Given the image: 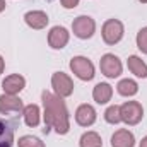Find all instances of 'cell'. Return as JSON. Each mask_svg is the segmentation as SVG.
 <instances>
[{
  "instance_id": "cell-21",
  "label": "cell",
  "mask_w": 147,
  "mask_h": 147,
  "mask_svg": "<svg viewBox=\"0 0 147 147\" xmlns=\"http://www.w3.org/2000/svg\"><path fill=\"white\" fill-rule=\"evenodd\" d=\"M105 120L111 123V125H118L120 121H121V116H120V106H116V105H113L110 106L108 110L105 111Z\"/></svg>"
},
{
  "instance_id": "cell-11",
  "label": "cell",
  "mask_w": 147,
  "mask_h": 147,
  "mask_svg": "<svg viewBox=\"0 0 147 147\" xmlns=\"http://www.w3.org/2000/svg\"><path fill=\"white\" fill-rule=\"evenodd\" d=\"M24 87H26V79L19 74H10L2 80V89L7 94H16L17 96Z\"/></svg>"
},
{
  "instance_id": "cell-24",
  "label": "cell",
  "mask_w": 147,
  "mask_h": 147,
  "mask_svg": "<svg viewBox=\"0 0 147 147\" xmlns=\"http://www.w3.org/2000/svg\"><path fill=\"white\" fill-rule=\"evenodd\" d=\"M5 70V62H3V58H2V55H0V74Z\"/></svg>"
},
{
  "instance_id": "cell-1",
  "label": "cell",
  "mask_w": 147,
  "mask_h": 147,
  "mask_svg": "<svg viewBox=\"0 0 147 147\" xmlns=\"http://www.w3.org/2000/svg\"><path fill=\"white\" fill-rule=\"evenodd\" d=\"M41 101H43V108H45V134L50 132V128H55V132L58 135H65L70 130V115L67 110V105L63 101V98L50 92V91H43L41 92Z\"/></svg>"
},
{
  "instance_id": "cell-27",
  "label": "cell",
  "mask_w": 147,
  "mask_h": 147,
  "mask_svg": "<svg viewBox=\"0 0 147 147\" xmlns=\"http://www.w3.org/2000/svg\"><path fill=\"white\" fill-rule=\"evenodd\" d=\"M139 2H140V3H147V0H139Z\"/></svg>"
},
{
  "instance_id": "cell-4",
  "label": "cell",
  "mask_w": 147,
  "mask_h": 147,
  "mask_svg": "<svg viewBox=\"0 0 147 147\" xmlns=\"http://www.w3.org/2000/svg\"><path fill=\"white\" fill-rule=\"evenodd\" d=\"M72 31L79 39H89L96 33V22L89 16H79L72 22Z\"/></svg>"
},
{
  "instance_id": "cell-14",
  "label": "cell",
  "mask_w": 147,
  "mask_h": 147,
  "mask_svg": "<svg viewBox=\"0 0 147 147\" xmlns=\"http://www.w3.org/2000/svg\"><path fill=\"white\" fill-rule=\"evenodd\" d=\"M134 146H135V137L127 128H120L111 135V147H134Z\"/></svg>"
},
{
  "instance_id": "cell-7",
  "label": "cell",
  "mask_w": 147,
  "mask_h": 147,
  "mask_svg": "<svg viewBox=\"0 0 147 147\" xmlns=\"http://www.w3.org/2000/svg\"><path fill=\"white\" fill-rule=\"evenodd\" d=\"M51 87L57 96L60 98H69L74 92V80L63 72H55L51 75Z\"/></svg>"
},
{
  "instance_id": "cell-18",
  "label": "cell",
  "mask_w": 147,
  "mask_h": 147,
  "mask_svg": "<svg viewBox=\"0 0 147 147\" xmlns=\"http://www.w3.org/2000/svg\"><path fill=\"white\" fill-rule=\"evenodd\" d=\"M41 113H39V106L38 105H28V106H24V111H22V116H24V123L28 125V127H31V128H34L39 125V116Z\"/></svg>"
},
{
  "instance_id": "cell-6",
  "label": "cell",
  "mask_w": 147,
  "mask_h": 147,
  "mask_svg": "<svg viewBox=\"0 0 147 147\" xmlns=\"http://www.w3.org/2000/svg\"><path fill=\"white\" fill-rule=\"evenodd\" d=\"M99 69H101V74L106 75L108 79H116L121 75V70H123V65H121V60L113 55V53H106L101 57L99 60Z\"/></svg>"
},
{
  "instance_id": "cell-12",
  "label": "cell",
  "mask_w": 147,
  "mask_h": 147,
  "mask_svg": "<svg viewBox=\"0 0 147 147\" xmlns=\"http://www.w3.org/2000/svg\"><path fill=\"white\" fill-rule=\"evenodd\" d=\"M96 118H98V113H96V110L91 105H80L75 110V121L80 127H91V125H94Z\"/></svg>"
},
{
  "instance_id": "cell-5",
  "label": "cell",
  "mask_w": 147,
  "mask_h": 147,
  "mask_svg": "<svg viewBox=\"0 0 147 147\" xmlns=\"http://www.w3.org/2000/svg\"><path fill=\"white\" fill-rule=\"evenodd\" d=\"M70 70L80 80H92L94 79V65L86 57H74L70 60Z\"/></svg>"
},
{
  "instance_id": "cell-20",
  "label": "cell",
  "mask_w": 147,
  "mask_h": 147,
  "mask_svg": "<svg viewBox=\"0 0 147 147\" xmlns=\"http://www.w3.org/2000/svg\"><path fill=\"white\" fill-rule=\"evenodd\" d=\"M17 146L19 147H45V142L41 139L34 137V135H22L17 140Z\"/></svg>"
},
{
  "instance_id": "cell-9",
  "label": "cell",
  "mask_w": 147,
  "mask_h": 147,
  "mask_svg": "<svg viewBox=\"0 0 147 147\" xmlns=\"http://www.w3.org/2000/svg\"><path fill=\"white\" fill-rule=\"evenodd\" d=\"M70 39V33L63 28V26H55L50 29L48 33V45L53 48V50H62L67 46Z\"/></svg>"
},
{
  "instance_id": "cell-15",
  "label": "cell",
  "mask_w": 147,
  "mask_h": 147,
  "mask_svg": "<svg viewBox=\"0 0 147 147\" xmlns=\"http://www.w3.org/2000/svg\"><path fill=\"white\" fill-rule=\"evenodd\" d=\"M111 96H113V87L108 82H99L92 89V98L98 105H106L108 101H111Z\"/></svg>"
},
{
  "instance_id": "cell-17",
  "label": "cell",
  "mask_w": 147,
  "mask_h": 147,
  "mask_svg": "<svg viewBox=\"0 0 147 147\" xmlns=\"http://www.w3.org/2000/svg\"><path fill=\"white\" fill-rule=\"evenodd\" d=\"M116 91L120 96H125V98H132L139 92V84L132 79H121L118 84H116Z\"/></svg>"
},
{
  "instance_id": "cell-3",
  "label": "cell",
  "mask_w": 147,
  "mask_h": 147,
  "mask_svg": "<svg viewBox=\"0 0 147 147\" xmlns=\"http://www.w3.org/2000/svg\"><path fill=\"white\" fill-rule=\"evenodd\" d=\"M120 116L121 121L127 125H137L144 118V108L139 101H127L120 106Z\"/></svg>"
},
{
  "instance_id": "cell-13",
  "label": "cell",
  "mask_w": 147,
  "mask_h": 147,
  "mask_svg": "<svg viewBox=\"0 0 147 147\" xmlns=\"http://www.w3.org/2000/svg\"><path fill=\"white\" fill-rule=\"evenodd\" d=\"M24 21L33 29H45L48 26V22H50L46 12H43V10H29V12H26Z\"/></svg>"
},
{
  "instance_id": "cell-10",
  "label": "cell",
  "mask_w": 147,
  "mask_h": 147,
  "mask_svg": "<svg viewBox=\"0 0 147 147\" xmlns=\"http://www.w3.org/2000/svg\"><path fill=\"white\" fill-rule=\"evenodd\" d=\"M17 128V121H10L5 118H0V147L14 146V134Z\"/></svg>"
},
{
  "instance_id": "cell-23",
  "label": "cell",
  "mask_w": 147,
  "mask_h": 147,
  "mask_svg": "<svg viewBox=\"0 0 147 147\" xmlns=\"http://www.w3.org/2000/svg\"><path fill=\"white\" fill-rule=\"evenodd\" d=\"M65 9H75L79 5V0H60Z\"/></svg>"
},
{
  "instance_id": "cell-8",
  "label": "cell",
  "mask_w": 147,
  "mask_h": 147,
  "mask_svg": "<svg viewBox=\"0 0 147 147\" xmlns=\"http://www.w3.org/2000/svg\"><path fill=\"white\" fill-rule=\"evenodd\" d=\"M24 105L21 101V98H17L16 94H7L3 92L0 96V115H9V113H22Z\"/></svg>"
},
{
  "instance_id": "cell-22",
  "label": "cell",
  "mask_w": 147,
  "mask_h": 147,
  "mask_svg": "<svg viewBox=\"0 0 147 147\" xmlns=\"http://www.w3.org/2000/svg\"><path fill=\"white\" fill-rule=\"evenodd\" d=\"M137 48L147 55V26L137 33Z\"/></svg>"
},
{
  "instance_id": "cell-26",
  "label": "cell",
  "mask_w": 147,
  "mask_h": 147,
  "mask_svg": "<svg viewBox=\"0 0 147 147\" xmlns=\"http://www.w3.org/2000/svg\"><path fill=\"white\" fill-rule=\"evenodd\" d=\"M139 147H147V135L142 139V142H140V146H139Z\"/></svg>"
},
{
  "instance_id": "cell-2",
  "label": "cell",
  "mask_w": 147,
  "mask_h": 147,
  "mask_svg": "<svg viewBox=\"0 0 147 147\" xmlns=\"http://www.w3.org/2000/svg\"><path fill=\"white\" fill-rule=\"evenodd\" d=\"M123 33H125V28H123V22L118 21V19H108L105 24H103V29H101V36H103V41L106 45H116L121 41L123 38Z\"/></svg>"
},
{
  "instance_id": "cell-25",
  "label": "cell",
  "mask_w": 147,
  "mask_h": 147,
  "mask_svg": "<svg viewBox=\"0 0 147 147\" xmlns=\"http://www.w3.org/2000/svg\"><path fill=\"white\" fill-rule=\"evenodd\" d=\"M5 5H7V3H5V0H0V12H3V10H5Z\"/></svg>"
},
{
  "instance_id": "cell-16",
  "label": "cell",
  "mask_w": 147,
  "mask_h": 147,
  "mask_svg": "<svg viewBox=\"0 0 147 147\" xmlns=\"http://www.w3.org/2000/svg\"><path fill=\"white\" fill-rule=\"evenodd\" d=\"M127 65H128V70L134 74L135 77H139V79H146L147 77V63L140 57H137V55L128 57Z\"/></svg>"
},
{
  "instance_id": "cell-19",
  "label": "cell",
  "mask_w": 147,
  "mask_h": 147,
  "mask_svg": "<svg viewBox=\"0 0 147 147\" xmlns=\"http://www.w3.org/2000/svg\"><path fill=\"white\" fill-rule=\"evenodd\" d=\"M80 147H103V140L99 137L98 132H86L82 134L80 140H79Z\"/></svg>"
}]
</instances>
